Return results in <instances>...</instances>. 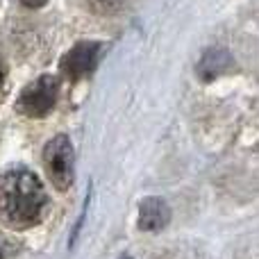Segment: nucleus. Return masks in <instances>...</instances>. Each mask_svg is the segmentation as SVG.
<instances>
[{
    "label": "nucleus",
    "instance_id": "obj_7",
    "mask_svg": "<svg viewBox=\"0 0 259 259\" xmlns=\"http://www.w3.org/2000/svg\"><path fill=\"white\" fill-rule=\"evenodd\" d=\"M91 5H94L98 12H114V9H118L121 0H91Z\"/></svg>",
    "mask_w": 259,
    "mask_h": 259
},
{
    "label": "nucleus",
    "instance_id": "obj_9",
    "mask_svg": "<svg viewBox=\"0 0 259 259\" xmlns=\"http://www.w3.org/2000/svg\"><path fill=\"white\" fill-rule=\"evenodd\" d=\"M23 5H25V7H32V9H36V7H44L46 3H48V0H21Z\"/></svg>",
    "mask_w": 259,
    "mask_h": 259
},
{
    "label": "nucleus",
    "instance_id": "obj_5",
    "mask_svg": "<svg viewBox=\"0 0 259 259\" xmlns=\"http://www.w3.org/2000/svg\"><path fill=\"white\" fill-rule=\"evenodd\" d=\"M170 221V207L159 198H146L139 207V228L143 232L164 230Z\"/></svg>",
    "mask_w": 259,
    "mask_h": 259
},
{
    "label": "nucleus",
    "instance_id": "obj_2",
    "mask_svg": "<svg viewBox=\"0 0 259 259\" xmlns=\"http://www.w3.org/2000/svg\"><path fill=\"white\" fill-rule=\"evenodd\" d=\"M44 166L55 189L66 191L71 187L73 175H75V155H73V146L68 137L59 134L53 141H48V146L44 148Z\"/></svg>",
    "mask_w": 259,
    "mask_h": 259
},
{
    "label": "nucleus",
    "instance_id": "obj_1",
    "mask_svg": "<svg viewBox=\"0 0 259 259\" xmlns=\"http://www.w3.org/2000/svg\"><path fill=\"white\" fill-rule=\"evenodd\" d=\"M48 196L32 170L9 168L0 173V216L14 228H30L39 223Z\"/></svg>",
    "mask_w": 259,
    "mask_h": 259
},
{
    "label": "nucleus",
    "instance_id": "obj_10",
    "mask_svg": "<svg viewBox=\"0 0 259 259\" xmlns=\"http://www.w3.org/2000/svg\"><path fill=\"white\" fill-rule=\"evenodd\" d=\"M0 84H3V66H0Z\"/></svg>",
    "mask_w": 259,
    "mask_h": 259
},
{
    "label": "nucleus",
    "instance_id": "obj_3",
    "mask_svg": "<svg viewBox=\"0 0 259 259\" xmlns=\"http://www.w3.org/2000/svg\"><path fill=\"white\" fill-rule=\"evenodd\" d=\"M57 91H59L57 80L53 75H44L21 91V96L16 100V109L23 116L41 118L55 107Z\"/></svg>",
    "mask_w": 259,
    "mask_h": 259
},
{
    "label": "nucleus",
    "instance_id": "obj_6",
    "mask_svg": "<svg viewBox=\"0 0 259 259\" xmlns=\"http://www.w3.org/2000/svg\"><path fill=\"white\" fill-rule=\"evenodd\" d=\"M230 64H232V59H230V55L225 50H209L198 64V73H200L202 80H214L216 75L228 71Z\"/></svg>",
    "mask_w": 259,
    "mask_h": 259
},
{
    "label": "nucleus",
    "instance_id": "obj_8",
    "mask_svg": "<svg viewBox=\"0 0 259 259\" xmlns=\"http://www.w3.org/2000/svg\"><path fill=\"white\" fill-rule=\"evenodd\" d=\"M12 241H9L7 237H3L0 234V259H9V255H12Z\"/></svg>",
    "mask_w": 259,
    "mask_h": 259
},
{
    "label": "nucleus",
    "instance_id": "obj_11",
    "mask_svg": "<svg viewBox=\"0 0 259 259\" xmlns=\"http://www.w3.org/2000/svg\"><path fill=\"white\" fill-rule=\"evenodd\" d=\"M123 259H132V257H123Z\"/></svg>",
    "mask_w": 259,
    "mask_h": 259
},
{
    "label": "nucleus",
    "instance_id": "obj_4",
    "mask_svg": "<svg viewBox=\"0 0 259 259\" xmlns=\"http://www.w3.org/2000/svg\"><path fill=\"white\" fill-rule=\"evenodd\" d=\"M100 44L96 41H82V44L73 46L62 59V73L68 80H80V77L89 75L98 64Z\"/></svg>",
    "mask_w": 259,
    "mask_h": 259
}]
</instances>
